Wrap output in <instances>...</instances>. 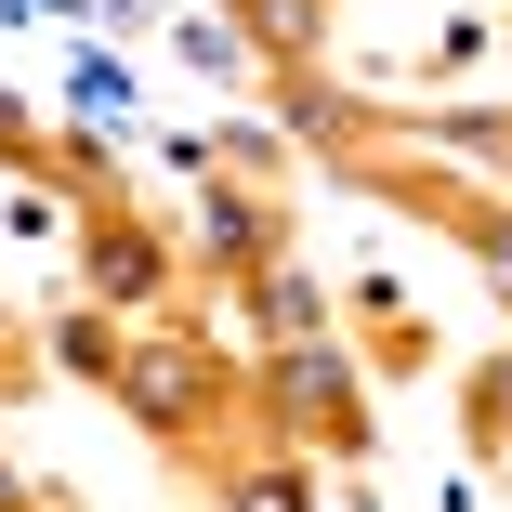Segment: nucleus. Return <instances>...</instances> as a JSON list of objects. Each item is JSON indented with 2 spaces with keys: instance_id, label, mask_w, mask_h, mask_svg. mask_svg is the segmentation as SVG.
Segmentation results:
<instances>
[{
  "instance_id": "7",
  "label": "nucleus",
  "mask_w": 512,
  "mask_h": 512,
  "mask_svg": "<svg viewBox=\"0 0 512 512\" xmlns=\"http://www.w3.org/2000/svg\"><path fill=\"white\" fill-rule=\"evenodd\" d=\"M250 302H263V329H276V342H316V289H302L289 263H263V276H250Z\"/></svg>"
},
{
  "instance_id": "8",
  "label": "nucleus",
  "mask_w": 512,
  "mask_h": 512,
  "mask_svg": "<svg viewBox=\"0 0 512 512\" xmlns=\"http://www.w3.org/2000/svg\"><path fill=\"white\" fill-rule=\"evenodd\" d=\"M224 512H316V473H289V460H276V473H237Z\"/></svg>"
},
{
  "instance_id": "14",
  "label": "nucleus",
  "mask_w": 512,
  "mask_h": 512,
  "mask_svg": "<svg viewBox=\"0 0 512 512\" xmlns=\"http://www.w3.org/2000/svg\"><path fill=\"white\" fill-rule=\"evenodd\" d=\"M499 158H512V132H499Z\"/></svg>"
},
{
  "instance_id": "10",
  "label": "nucleus",
  "mask_w": 512,
  "mask_h": 512,
  "mask_svg": "<svg viewBox=\"0 0 512 512\" xmlns=\"http://www.w3.org/2000/svg\"><path fill=\"white\" fill-rule=\"evenodd\" d=\"M53 368H79V381H119V342L92 329V316H66V329H53Z\"/></svg>"
},
{
  "instance_id": "5",
  "label": "nucleus",
  "mask_w": 512,
  "mask_h": 512,
  "mask_svg": "<svg viewBox=\"0 0 512 512\" xmlns=\"http://www.w3.org/2000/svg\"><path fill=\"white\" fill-rule=\"evenodd\" d=\"M316 27H329V0H237V40L276 66H316Z\"/></svg>"
},
{
  "instance_id": "2",
  "label": "nucleus",
  "mask_w": 512,
  "mask_h": 512,
  "mask_svg": "<svg viewBox=\"0 0 512 512\" xmlns=\"http://www.w3.org/2000/svg\"><path fill=\"white\" fill-rule=\"evenodd\" d=\"M119 394H132V421H145L158 447H184V434L224 407V368L197 355V342H145V355L119 342Z\"/></svg>"
},
{
  "instance_id": "6",
  "label": "nucleus",
  "mask_w": 512,
  "mask_h": 512,
  "mask_svg": "<svg viewBox=\"0 0 512 512\" xmlns=\"http://www.w3.org/2000/svg\"><path fill=\"white\" fill-rule=\"evenodd\" d=\"M289 132H302V145H355V132H368V119H355V106H342V92H329V79H316V66H289Z\"/></svg>"
},
{
  "instance_id": "3",
  "label": "nucleus",
  "mask_w": 512,
  "mask_h": 512,
  "mask_svg": "<svg viewBox=\"0 0 512 512\" xmlns=\"http://www.w3.org/2000/svg\"><path fill=\"white\" fill-rule=\"evenodd\" d=\"M92 289H106L119 316H145V302L171 289V250H158V237H145V224L119 211V197H106V211H92Z\"/></svg>"
},
{
  "instance_id": "12",
  "label": "nucleus",
  "mask_w": 512,
  "mask_h": 512,
  "mask_svg": "<svg viewBox=\"0 0 512 512\" xmlns=\"http://www.w3.org/2000/svg\"><path fill=\"white\" fill-rule=\"evenodd\" d=\"M0 145H27V119H14V92H0Z\"/></svg>"
},
{
  "instance_id": "4",
  "label": "nucleus",
  "mask_w": 512,
  "mask_h": 512,
  "mask_svg": "<svg viewBox=\"0 0 512 512\" xmlns=\"http://www.w3.org/2000/svg\"><path fill=\"white\" fill-rule=\"evenodd\" d=\"M197 263H211V276H263L276 263V211H263V197H197Z\"/></svg>"
},
{
  "instance_id": "1",
  "label": "nucleus",
  "mask_w": 512,
  "mask_h": 512,
  "mask_svg": "<svg viewBox=\"0 0 512 512\" xmlns=\"http://www.w3.org/2000/svg\"><path fill=\"white\" fill-rule=\"evenodd\" d=\"M250 394H263V421H276L289 447H329V460L368 447V394H355V368H342L329 342H276V368H263Z\"/></svg>"
},
{
  "instance_id": "9",
  "label": "nucleus",
  "mask_w": 512,
  "mask_h": 512,
  "mask_svg": "<svg viewBox=\"0 0 512 512\" xmlns=\"http://www.w3.org/2000/svg\"><path fill=\"white\" fill-rule=\"evenodd\" d=\"M447 237H460L473 263H499V276H512V211H486V197H460V211H447Z\"/></svg>"
},
{
  "instance_id": "11",
  "label": "nucleus",
  "mask_w": 512,
  "mask_h": 512,
  "mask_svg": "<svg viewBox=\"0 0 512 512\" xmlns=\"http://www.w3.org/2000/svg\"><path fill=\"white\" fill-rule=\"evenodd\" d=\"M486 434H499V460H512V381H486Z\"/></svg>"
},
{
  "instance_id": "13",
  "label": "nucleus",
  "mask_w": 512,
  "mask_h": 512,
  "mask_svg": "<svg viewBox=\"0 0 512 512\" xmlns=\"http://www.w3.org/2000/svg\"><path fill=\"white\" fill-rule=\"evenodd\" d=\"M0 512H27V486H14V460H0Z\"/></svg>"
}]
</instances>
